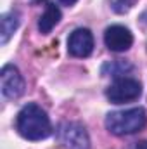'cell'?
<instances>
[{
  "label": "cell",
  "instance_id": "1",
  "mask_svg": "<svg viewBox=\"0 0 147 149\" xmlns=\"http://www.w3.org/2000/svg\"><path fill=\"white\" fill-rule=\"evenodd\" d=\"M16 130L28 141H43L52 134V123L45 109L35 102H28L17 113Z\"/></svg>",
  "mask_w": 147,
  "mask_h": 149
},
{
  "label": "cell",
  "instance_id": "2",
  "mask_svg": "<svg viewBox=\"0 0 147 149\" xmlns=\"http://www.w3.org/2000/svg\"><path fill=\"white\" fill-rule=\"evenodd\" d=\"M147 125V113L144 108H130L112 111L106 116V128L114 135H132Z\"/></svg>",
  "mask_w": 147,
  "mask_h": 149
},
{
  "label": "cell",
  "instance_id": "3",
  "mask_svg": "<svg viewBox=\"0 0 147 149\" xmlns=\"http://www.w3.org/2000/svg\"><path fill=\"white\" fill-rule=\"evenodd\" d=\"M142 94V85L139 80L130 78V76H121L116 78L106 90V97L112 104H125L137 101Z\"/></svg>",
  "mask_w": 147,
  "mask_h": 149
},
{
  "label": "cell",
  "instance_id": "4",
  "mask_svg": "<svg viewBox=\"0 0 147 149\" xmlns=\"http://www.w3.org/2000/svg\"><path fill=\"white\" fill-rule=\"evenodd\" d=\"M57 139L66 149H90V137L78 121H62L57 127Z\"/></svg>",
  "mask_w": 147,
  "mask_h": 149
},
{
  "label": "cell",
  "instance_id": "5",
  "mask_svg": "<svg viewBox=\"0 0 147 149\" xmlns=\"http://www.w3.org/2000/svg\"><path fill=\"white\" fill-rule=\"evenodd\" d=\"M2 80V95L5 99H17L24 92V78L17 66L14 64H5L0 71Z\"/></svg>",
  "mask_w": 147,
  "mask_h": 149
},
{
  "label": "cell",
  "instance_id": "6",
  "mask_svg": "<svg viewBox=\"0 0 147 149\" xmlns=\"http://www.w3.org/2000/svg\"><path fill=\"white\" fill-rule=\"evenodd\" d=\"M104 43L111 52H125L132 47L133 35L126 26L121 24H111L104 31Z\"/></svg>",
  "mask_w": 147,
  "mask_h": 149
},
{
  "label": "cell",
  "instance_id": "7",
  "mask_svg": "<svg viewBox=\"0 0 147 149\" xmlns=\"http://www.w3.org/2000/svg\"><path fill=\"white\" fill-rule=\"evenodd\" d=\"M94 50V35L88 28H76L68 38V52L73 57H88Z\"/></svg>",
  "mask_w": 147,
  "mask_h": 149
},
{
  "label": "cell",
  "instance_id": "8",
  "mask_svg": "<svg viewBox=\"0 0 147 149\" xmlns=\"http://www.w3.org/2000/svg\"><path fill=\"white\" fill-rule=\"evenodd\" d=\"M61 17H62L61 9L54 2H47V9H45V12L38 19V31L43 33V35H49L57 26V23L61 21Z\"/></svg>",
  "mask_w": 147,
  "mask_h": 149
},
{
  "label": "cell",
  "instance_id": "9",
  "mask_svg": "<svg viewBox=\"0 0 147 149\" xmlns=\"http://www.w3.org/2000/svg\"><path fill=\"white\" fill-rule=\"evenodd\" d=\"M17 28H19V12L16 10L5 12L0 21V43L5 45Z\"/></svg>",
  "mask_w": 147,
  "mask_h": 149
},
{
  "label": "cell",
  "instance_id": "10",
  "mask_svg": "<svg viewBox=\"0 0 147 149\" xmlns=\"http://www.w3.org/2000/svg\"><path fill=\"white\" fill-rule=\"evenodd\" d=\"M130 70H132V64H128V63H125V61H121V59H116V61H112V63L104 64L102 74L119 76V78H121V74H125L126 71H130Z\"/></svg>",
  "mask_w": 147,
  "mask_h": 149
},
{
  "label": "cell",
  "instance_id": "11",
  "mask_svg": "<svg viewBox=\"0 0 147 149\" xmlns=\"http://www.w3.org/2000/svg\"><path fill=\"white\" fill-rule=\"evenodd\" d=\"M111 2V9L116 12V14H125V12H128L132 7H133V3H135V0H109Z\"/></svg>",
  "mask_w": 147,
  "mask_h": 149
},
{
  "label": "cell",
  "instance_id": "12",
  "mask_svg": "<svg viewBox=\"0 0 147 149\" xmlns=\"http://www.w3.org/2000/svg\"><path fill=\"white\" fill-rule=\"evenodd\" d=\"M59 2H61L62 5H68V7H71V5H74L78 0H59Z\"/></svg>",
  "mask_w": 147,
  "mask_h": 149
},
{
  "label": "cell",
  "instance_id": "13",
  "mask_svg": "<svg viewBox=\"0 0 147 149\" xmlns=\"http://www.w3.org/2000/svg\"><path fill=\"white\" fill-rule=\"evenodd\" d=\"M133 149H147V141L144 142H139V144H135V148Z\"/></svg>",
  "mask_w": 147,
  "mask_h": 149
}]
</instances>
